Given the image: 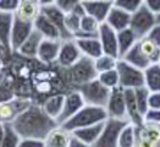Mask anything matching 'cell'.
<instances>
[{
	"label": "cell",
	"mask_w": 160,
	"mask_h": 147,
	"mask_svg": "<svg viewBox=\"0 0 160 147\" xmlns=\"http://www.w3.org/2000/svg\"><path fill=\"white\" fill-rule=\"evenodd\" d=\"M11 126L21 139H34L43 141L47 135L55 126H58V124L44 112L42 104L32 103L13 120Z\"/></svg>",
	"instance_id": "cell-1"
},
{
	"label": "cell",
	"mask_w": 160,
	"mask_h": 147,
	"mask_svg": "<svg viewBox=\"0 0 160 147\" xmlns=\"http://www.w3.org/2000/svg\"><path fill=\"white\" fill-rule=\"evenodd\" d=\"M108 119L109 118H108L105 108L93 107V106H87L86 104L76 115H73L70 120H67L65 124H62L60 126L66 129L68 133H72V131L82 129V128H87V126H92L95 124L105 123Z\"/></svg>",
	"instance_id": "cell-2"
},
{
	"label": "cell",
	"mask_w": 160,
	"mask_h": 147,
	"mask_svg": "<svg viewBox=\"0 0 160 147\" xmlns=\"http://www.w3.org/2000/svg\"><path fill=\"white\" fill-rule=\"evenodd\" d=\"M76 91L80 92L84 104L93 107L105 108L108 99L110 97V90L102 85L98 79L77 87Z\"/></svg>",
	"instance_id": "cell-3"
},
{
	"label": "cell",
	"mask_w": 160,
	"mask_h": 147,
	"mask_svg": "<svg viewBox=\"0 0 160 147\" xmlns=\"http://www.w3.org/2000/svg\"><path fill=\"white\" fill-rule=\"evenodd\" d=\"M116 71L119 75L120 87L123 90H136L144 86V74L142 70L132 66L125 60L119 59Z\"/></svg>",
	"instance_id": "cell-4"
},
{
	"label": "cell",
	"mask_w": 160,
	"mask_h": 147,
	"mask_svg": "<svg viewBox=\"0 0 160 147\" xmlns=\"http://www.w3.org/2000/svg\"><path fill=\"white\" fill-rule=\"evenodd\" d=\"M155 25H157V16L148 10L144 3L131 16L130 28L133 31V33L137 36L138 39L146 38L147 34L150 32V29Z\"/></svg>",
	"instance_id": "cell-5"
},
{
	"label": "cell",
	"mask_w": 160,
	"mask_h": 147,
	"mask_svg": "<svg viewBox=\"0 0 160 147\" xmlns=\"http://www.w3.org/2000/svg\"><path fill=\"white\" fill-rule=\"evenodd\" d=\"M71 72V81L75 83L76 87L86 85L98 77V72L94 67V60L82 56L80 60L68 69Z\"/></svg>",
	"instance_id": "cell-6"
},
{
	"label": "cell",
	"mask_w": 160,
	"mask_h": 147,
	"mask_svg": "<svg viewBox=\"0 0 160 147\" xmlns=\"http://www.w3.org/2000/svg\"><path fill=\"white\" fill-rule=\"evenodd\" d=\"M40 4V13H43L60 33L61 40H68L73 39V36L67 31L65 26V15L61 13L56 5L55 0H48V1H39Z\"/></svg>",
	"instance_id": "cell-7"
},
{
	"label": "cell",
	"mask_w": 160,
	"mask_h": 147,
	"mask_svg": "<svg viewBox=\"0 0 160 147\" xmlns=\"http://www.w3.org/2000/svg\"><path fill=\"white\" fill-rule=\"evenodd\" d=\"M128 124L126 120H116V119H108L104 123L103 131L97 140V142L92 147H119V136L121 130Z\"/></svg>",
	"instance_id": "cell-8"
},
{
	"label": "cell",
	"mask_w": 160,
	"mask_h": 147,
	"mask_svg": "<svg viewBox=\"0 0 160 147\" xmlns=\"http://www.w3.org/2000/svg\"><path fill=\"white\" fill-rule=\"evenodd\" d=\"M33 102L28 98L13 97L12 99L0 103V123L1 124H12L13 120L22 114Z\"/></svg>",
	"instance_id": "cell-9"
},
{
	"label": "cell",
	"mask_w": 160,
	"mask_h": 147,
	"mask_svg": "<svg viewBox=\"0 0 160 147\" xmlns=\"http://www.w3.org/2000/svg\"><path fill=\"white\" fill-rule=\"evenodd\" d=\"M160 142V125L143 123L136 126L134 147H157Z\"/></svg>",
	"instance_id": "cell-10"
},
{
	"label": "cell",
	"mask_w": 160,
	"mask_h": 147,
	"mask_svg": "<svg viewBox=\"0 0 160 147\" xmlns=\"http://www.w3.org/2000/svg\"><path fill=\"white\" fill-rule=\"evenodd\" d=\"M105 110L109 119L128 121L127 114H126V102H125L123 88L118 87L110 91V97L105 106Z\"/></svg>",
	"instance_id": "cell-11"
},
{
	"label": "cell",
	"mask_w": 160,
	"mask_h": 147,
	"mask_svg": "<svg viewBox=\"0 0 160 147\" xmlns=\"http://www.w3.org/2000/svg\"><path fill=\"white\" fill-rule=\"evenodd\" d=\"M84 102L83 98L81 97L78 91H72L70 93L65 94V101H64V107L60 113V115L56 119L58 125H62L67 120H70L73 115H76L82 108L84 107Z\"/></svg>",
	"instance_id": "cell-12"
},
{
	"label": "cell",
	"mask_w": 160,
	"mask_h": 147,
	"mask_svg": "<svg viewBox=\"0 0 160 147\" xmlns=\"http://www.w3.org/2000/svg\"><path fill=\"white\" fill-rule=\"evenodd\" d=\"M98 39L102 45L103 54L114 56L119 59V47H118V33L108 26L107 24H102L98 31Z\"/></svg>",
	"instance_id": "cell-13"
},
{
	"label": "cell",
	"mask_w": 160,
	"mask_h": 147,
	"mask_svg": "<svg viewBox=\"0 0 160 147\" xmlns=\"http://www.w3.org/2000/svg\"><path fill=\"white\" fill-rule=\"evenodd\" d=\"M86 15L95 18L99 24H104L108 13L111 10L114 1L112 0H81Z\"/></svg>",
	"instance_id": "cell-14"
},
{
	"label": "cell",
	"mask_w": 160,
	"mask_h": 147,
	"mask_svg": "<svg viewBox=\"0 0 160 147\" xmlns=\"http://www.w3.org/2000/svg\"><path fill=\"white\" fill-rule=\"evenodd\" d=\"M83 55L78 49L76 40L75 39H68V40H62L61 43V48L58 55L56 63L61 67H66L70 69L72 65H75Z\"/></svg>",
	"instance_id": "cell-15"
},
{
	"label": "cell",
	"mask_w": 160,
	"mask_h": 147,
	"mask_svg": "<svg viewBox=\"0 0 160 147\" xmlns=\"http://www.w3.org/2000/svg\"><path fill=\"white\" fill-rule=\"evenodd\" d=\"M34 25L21 21L13 16L12 31H11V39H10V47L11 53H16L18 48L23 44V42L29 37V34L33 32Z\"/></svg>",
	"instance_id": "cell-16"
},
{
	"label": "cell",
	"mask_w": 160,
	"mask_h": 147,
	"mask_svg": "<svg viewBox=\"0 0 160 147\" xmlns=\"http://www.w3.org/2000/svg\"><path fill=\"white\" fill-rule=\"evenodd\" d=\"M40 15V4L37 0H20L18 8L13 16L21 21L33 24Z\"/></svg>",
	"instance_id": "cell-17"
},
{
	"label": "cell",
	"mask_w": 160,
	"mask_h": 147,
	"mask_svg": "<svg viewBox=\"0 0 160 147\" xmlns=\"http://www.w3.org/2000/svg\"><path fill=\"white\" fill-rule=\"evenodd\" d=\"M62 40H52L43 39L40 43V47L37 53V59L44 64H52L55 63L58 59V55L61 48Z\"/></svg>",
	"instance_id": "cell-18"
},
{
	"label": "cell",
	"mask_w": 160,
	"mask_h": 147,
	"mask_svg": "<svg viewBox=\"0 0 160 147\" xmlns=\"http://www.w3.org/2000/svg\"><path fill=\"white\" fill-rule=\"evenodd\" d=\"M131 16L132 15L125 13L123 10H121V9L112 5V8L108 13V17L104 24H107L108 26L110 28H112L118 33V32H121V31H123V29L130 27Z\"/></svg>",
	"instance_id": "cell-19"
},
{
	"label": "cell",
	"mask_w": 160,
	"mask_h": 147,
	"mask_svg": "<svg viewBox=\"0 0 160 147\" xmlns=\"http://www.w3.org/2000/svg\"><path fill=\"white\" fill-rule=\"evenodd\" d=\"M122 60H125L126 63L131 64L132 66L137 67V69H139L142 71H144L147 67L153 65V63L149 59V56L142 49V47L139 44V40L131 48V50L128 53L125 54V56L122 58Z\"/></svg>",
	"instance_id": "cell-20"
},
{
	"label": "cell",
	"mask_w": 160,
	"mask_h": 147,
	"mask_svg": "<svg viewBox=\"0 0 160 147\" xmlns=\"http://www.w3.org/2000/svg\"><path fill=\"white\" fill-rule=\"evenodd\" d=\"M71 139H72L71 133H68L62 126L58 125L47 135L43 142L44 147H68Z\"/></svg>",
	"instance_id": "cell-21"
},
{
	"label": "cell",
	"mask_w": 160,
	"mask_h": 147,
	"mask_svg": "<svg viewBox=\"0 0 160 147\" xmlns=\"http://www.w3.org/2000/svg\"><path fill=\"white\" fill-rule=\"evenodd\" d=\"M125 94V102H126V114H127V120L130 124L134 126H139L143 124V115L141 114L136 97H134V90H123Z\"/></svg>",
	"instance_id": "cell-22"
},
{
	"label": "cell",
	"mask_w": 160,
	"mask_h": 147,
	"mask_svg": "<svg viewBox=\"0 0 160 147\" xmlns=\"http://www.w3.org/2000/svg\"><path fill=\"white\" fill-rule=\"evenodd\" d=\"M103 128H104V123H100V124H95L92 126H87V128L75 130V131L71 133V135L75 139L80 140L81 142H83L86 145H89V146H93L97 142V140L99 139L100 134H102Z\"/></svg>",
	"instance_id": "cell-23"
},
{
	"label": "cell",
	"mask_w": 160,
	"mask_h": 147,
	"mask_svg": "<svg viewBox=\"0 0 160 147\" xmlns=\"http://www.w3.org/2000/svg\"><path fill=\"white\" fill-rule=\"evenodd\" d=\"M12 24L13 13H0V45L9 54H12L11 47H10Z\"/></svg>",
	"instance_id": "cell-24"
},
{
	"label": "cell",
	"mask_w": 160,
	"mask_h": 147,
	"mask_svg": "<svg viewBox=\"0 0 160 147\" xmlns=\"http://www.w3.org/2000/svg\"><path fill=\"white\" fill-rule=\"evenodd\" d=\"M43 39L44 38L39 32L33 29V32L23 42V44L18 48L16 54H20V55L26 56V58H37V53H38V49H39L40 43Z\"/></svg>",
	"instance_id": "cell-25"
},
{
	"label": "cell",
	"mask_w": 160,
	"mask_h": 147,
	"mask_svg": "<svg viewBox=\"0 0 160 147\" xmlns=\"http://www.w3.org/2000/svg\"><path fill=\"white\" fill-rule=\"evenodd\" d=\"M76 44L81 50L83 56H87L92 60H95L100 55H103L102 45L99 43L98 37L95 38H83V39H75Z\"/></svg>",
	"instance_id": "cell-26"
},
{
	"label": "cell",
	"mask_w": 160,
	"mask_h": 147,
	"mask_svg": "<svg viewBox=\"0 0 160 147\" xmlns=\"http://www.w3.org/2000/svg\"><path fill=\"white\" fill-rule=\"evenodd\" d=\"M34 29L38 31L40 34L43 36L44 39H52V40H61L60 33L56 29V27L40 13L38 18L34 22Z\"/></svg>",
	"instance_id": "cell-27"
},
{
	"label": "cell",
	"mask_w": 160,
	"mask_h": 147,
	"mask_svg": "<svg viewBox=\"0 0 160 147\" xmlns=\"http://www.w3.org/2000/svg\"><path fill=\"white\" fill-rule=\"evenodd\" d=\"M137 36L133 33V31L128 27L121 32H118V47H119V59H122L125 54H127L131 48L138 42Z\"/></svg>",
	"instance_id": "cell-28"
},
{
	"label": "cell",
	"mask_w": 160,
	"mask_h": 147,
	"mask_svg": "<svg viewBox=\"0 0 160 147\" xmlns=\"http://www.w3.org/2000/svg\"><path fill=\"white\" fill-rule=\"evenodd\" d=\"M144 87L149 92H160V65L153 64L144 71Z\"/></svg>",
	"instance_id": "cell-29"
},
{
	"label": "cell",
	"mask_w": 160,
	"mask_h": 147,
	"mask_svg": "<svg viewBox=\"0 0 160 147\" xmlns=\"http://www.w3.org/2000/svg\"><path fill=\"white\" fill-rule=\"evenodd\" d=\"M64 101H65V94H54L52 97H49L43 104L42 108L44 109V112L53 118L54 120L56 121L58 117L60 115L62 107H64Z\"/></svg>",
	"instance_id": "cell-30"
},
{
	"label": "cell",
	"mask_w": 160,
	"mask_h": 147,
	"mask_svg": "<svg viewBox=\"0 0 160 147\" xmlns=\"http://www.w3.org/2000/svg\"><path fill=\"white\" fill-rule=\"evenodd\" d=\"M118 60L114 56H110L107 54H103L100 55L99 58H97L94 60V67H95V71L99 74H103V72H107V71H111V70H115L116 65H118Z\"/></svg>",
	"instance_id": "cell-31"
},
{
	"label": "cell",
	"mask_w": 160,
	"mask_h": 147,
	"mask_svg": "<svg viewBox=\"0 0 160 147\" xmlns=\"http://www.w3.org/2000/svg\"><path fill=\"white\" fill-rule=\"evenodd\" d=\"M136 144V126L132 124H127L120 133L119 136V147H134Z\"/></svg>",
	"instance_id": "cell-32"
},
{
	"label": "cell",
	"mask_w": 160,
	"mask_h": 147,
	"mask_svg": "<svg viewBox=\"0 0 160 147\" xmlns=\"http://www.w3.org/2000/svg\"><path fill=\"white\" fill-rule=\"evenodd\" d=\"M102 24H99L95 18L84 15L81 18V27L78 32H82L84 34H91V36H98V31Z\"/></svg>",
	"instance_id": "cell-33"
},
{
	"label": "cell",
	"mask_w": 160,
	"mask_h": 147,
	"mask_svg": "<svg viewBox=\"0 0 160 147\" xmlns=\"http://www.w3.org/2000/svg\"><path fill=\"white\" fill-rule=\"evenodd\" d=\"M97 79L100 81L102 85H104L110 91L114 90V88L120 87V81H119V75H118L116 69L115 70H111V71L103 72V74H99Z\"/></svg>",
	"instance_id": "cell-34"
},
{
	"label": "cell",
	"mask_w": 160,
	"mask_h": 147,
	"mask_svg": "<svg viewBox=\"0 0 160 147\" xmlns=\"http://www.w3.org/2000/svg\"><path fill=\"white\" fill-rule=\"evenodd\" d=\"M21 142V137L13 130L11 124H8L5 126V135L0 144V147H18Z\"/></svg>",
	"instance_id": "cell-35"
},
{
	"label": "cell",
	"mask_w": 160,
	"mask_h": 147,
	"mask_svg": "<svg viewBox=\"0 0 160 147\" xmlns=\"http://www.w3.org/2000/svg\"><path fill=\"white\" fill-rule=\"evenodd\" d=\"M149 93L150 92L148 91L144 86L134 90L136 102H137L138 109H139V112H141L142 115H144L148 110V98H149Z\"/></svg>",
	"instance_id": "cell-36"
},
{
	"label": "cell",
	"mask_w": 160,
	"mask_h": 147,
	"mask_svg": "<svg viewBox=\"0 0 160 147\" xmlns=\"http://www.w3.org/2000/svg\"><path fill=\"white\" fill-rule=\"evenodd\" d=\"M143 4V0H115L114 6L123 10L125 13L133 15Z\"/></svg>",
	"instance_id": "cell-37"
},
{
	"label": "cell",
	"mask_w": 160,
	"mask_h": 147,
	"mask_svg": "<svg viewBox=\"0 0 160 147\" xmlns=\"http://www.w3.org/2000/svg\"><path fill=\"white\" fill-rule=\"evenodd\" d=\"M81 16L76 15L75 13H67L65 15V26H66L67 31L73 36L80 31L81 27Z\"/></svg>",
	"instance_id": "cell-38"
},
{
	"label": "cell",
	"mask_w": 160,
	"mask_h": 147,
	"mask_svg": "<svg viewBox=\"0 0 160 147\" xmlns=\"http://www.w3.org/2000/svg\"><path fill=\"white\" fill-rule=\"evenodd\" d=\"M78 1L80 0H55V5L64 15H67L75 10Z\"/></svg>",
	"instance_id": "cell-39"
},
{
	"label": "cell",
	"mask_w": 160,
	"mask_h": 147,
	"mask_svg": "<svg viewBox=\"0 0 160 147\" xmlns=\"http://www.w3.org/2000/svg\"><path fill=\"white\" fill-rule=\"evenodd\" d=\"M20 0H0V13H15L18 8Z\"/></svg>",
	"instance_id": "cell-40"
},
{
	"label": "cell",
	"mask_w": 160,
	"mask_h": 147,
	"mask_svg": "<svg viewBox=\"0 0 160 147\" xmlns=\"http://www.w3.org/2000/svg\"><path fill=\"white\" fill-rule=\"evenodd\" d=\"M143 123L160 125V109H148L147 113L143 115Z\"/></svg>",
	"instance_id": "cell-41"
},
{
	"label": "cell",
	"mask_w": 160,
	"mask_h": 147,
	"mask_svg": "<svg viewBox=\"0 0 160 147\" xmlns=\"http://www.w3.org/2000/svg\"><path fill=\"white\" fill-rule=\"evenodd\" d=\"M146 38H148L153 44H155L160 49V25L157 24L155 26L153 27V28L150 29V32L147 34Z\"/></svg>",
	"instance_id": "cell-42"
},
{
	"label": "cell",
	"mask_w": 160,
	"mask_h": 147,
	"mask_svg": "<svg viewBox=\"0 0 160 147\" xmlns=\"http://www.w3.org/2000/svg\"><path fill=\"white\" fill-rule=\"evenodd\" d=\"M148 109H160V92H150L149 93Z\"/></svg>",
	"instance_id": "cell-43"
},
{
	"label": "cell",
	"mask_w": 160,
	"mask_h": 147,
	"mask_svg": "<svg viewBox=\"0 0 160 147\" xmlns=\"http://www.w3.org/2000/svg\"><path fill=\"white\" fill-rule=\"evenodd\" d=\"M147 9L155 16L160 13V0H143Z\"/></svg>",
	"instance_id": "cell-44"
},
{
	"label": "cell",
	"mask_w": 160,
	"mask_h": 147,
	"mask_svg": "<svg viewBox=\"0 0 160 147\" xmlns=\"http://www.w3.org/2000/svg\"><path fill=\"white\" fill-rule=\"evenodd\" d=\"M18 147H44V142L34 139H21Z\"/></svg>",
	"instance_id": "cell-45"
},
{
	"label": "cell",
	"mask_w": 160,
	"mask_h": 147,
	"mask_svg": "<svg viewBox=\"0 0 160 147\" xmlns=\"http://www.w3.org/2000/svg\"><path fill=\"white\" fill-rule=\"evenodd\" d=\"M68 147H92V146H89V145H86V144L81 142L80 140H77V139H75V137L72 136L71 142H70V146Z\"/></svg>",
	"instance_id": "cell-46"
},
{
	"label": "cell",
	"mask_w": 160,
	"mask_h": 147,
	"mask_svg": "<svg viewBox=\"0 0 160 147\" xmlns=\"http://www.w3.org/2000/svg\"><path fill=\"white\" fill-rule=\"evenodd\" d=\"M8 55H9V53H8V52H6V50L0 45V60H1L2 63H4V60L6 59V56H8Z\"/></svg>",
	"instance_id": "cell-47"
},
{
	"label": "cell",
	"mask_w": 160,
	"mask_h": 147,
	"mask_svg": "<svg viewBox=\"0 0 160 147\" xmlns=\"http://www.w3.org/2000/svg\"><path fill=\"white\" fill-rule=\"evenodd\" d=\"M5 124H1L0 123V144H1V141H2V139H4V135H5Z\"/></svg>",
	"instance_id": "cell-48"
},
{
	"label": "cell",
	"mask_w": 160,
	"mask_h": 147,
	"mask_svg": "<svg viewBox=\"0 0 160 147\" xmlns=\"http://www.w3.org/2000/svg\"><path fill=\"white\" fill-rule=\"evenodd\" d=\"M157 24H158V25H160V13L157 16Z\"/></svg>",
	"instance_id": "cell-49"
},
{
	"label": "cell",
	"mask_w": 160,
	"mask_h": 147,
	"mask_svg": "<svg viewBox=\"0 0 160 147\" xmlns=\"http://www.w3.org/2000/svg\"><path fill=\"white\" fill-rule=\"evenodd\" d=\"M2 66H4V63H2V61H1V60H0V70H1V69H2Z\"/></svg>",
	"instance_id": "cell-50"
},
{
	"label": "cell",
	"mask_w": 160,
	"mask_h": 147,
	"mask_svg": "<svg viewBox=\"0 0 160 147\" xmlns=\"http://www.w3.org/2000/svg\"><path fill=\"white\" fill-rule=\"evenodd\" d=\"M158 64L160 65V56H159V60H158Z\"/></svg>",
	"instance_id": "cell-51"
},
{
	"label": "cell",
	"mask_w": 160,
	"mask_h": 147,
	"mask_svg": "<svg viewBox=\"0 0 160 147\" xmlns=\"http://www.w3.org/2000/svg\"><path fill=\"white\" fill-rule=\"evenodd\" d=\"M157 147H160V142H159V145H158V146H157Z\"/></svg>",
	"instance_id": "cell-52"
}]
</instances>
